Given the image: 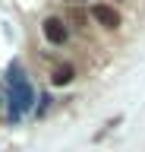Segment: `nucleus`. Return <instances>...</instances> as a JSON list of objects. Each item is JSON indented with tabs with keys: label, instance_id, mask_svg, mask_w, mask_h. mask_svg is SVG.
Listing matches in <instances>:
<instances>
[{
	"label": "nucleus",
	"instance_id": "4",
	"mask_svg": "<svg viewBox=\"0 0 145 152\" xmlns=\"http://www.w3.org/2000/svg\"><path fill=\"white\" fill-rule=\"evenodd\" d=\"M73 76H76V70L66 64V66H57V70H54L50 83H54V86H69V83H73Z\"/></svg>",
	"mask_w": 145,
	"mask_h": 152
},
{
	"label": "nucleus",
	"instance_id": "3",
	"mask_svg": "<svg viewBox=\"0 0 145 152\" xmlns=\"http://www.w3.org/2000/svg\"><path fill=\"white\" fill-rule=\"evenodd\" d=\"M92 16H95L98 26H104V28H117L120 26V13H117L114 7H107V3H92Z\"/></svg>",
	"mask_w": 145,
	"mask_h": 152
},
{
	"label": "nucleus",
	"instance_id": "5",
	"mask_svg": "<svg viewBox=\"0 0 145 152\" xmlns=\"http://www.w3.org/2000/svg\"><path fill=\"white\" fill-rule=\"evenodd\" d=\"M63 19H66V22H76V28H88V16L82 13V10H66Z\"/></svg>",
	"mask_w": 145,
	"mask_h": 152
},
{
	"label": "nucleus",
	"instance_id": "6",
	"mask_svg": "<svg viewBox=\"0 0 145 152\" xmlns=\"http://www.w3.org/2000/svg\"><path fill=\"white\" fill-rule=\"evenodd\" d=\"M0 114H3V98H0Z\"/></svg>",
	"mask_w": 145,
	"mask_h": 152
},
{
	"label": "nucleus",
	"instance_id": "2",
	"mask_svg": "<svg viewBox=\"0 0 145 152\" xmlns=\"http://www.w3.org/2000/svg\"><path fill=\"white\" fill-rule=\"evenodd\" d=\"M41 32H44V38L50 45H66V38H69V28H66V19L63 16H48L44 26H41Z\"/></svg>",
	"mask_w": 145,
	"mask_h": 152
},
{
	"label": "nucleus",
	"instance_id": "1",
	"mask_svg": "<svg viewBox=\"0 0 145 152\" xmlns=\"http://www.w3.org/2000/svg\"><path fill=\"white\" fill-rule=\"evenodd\" d=\"M32 102H35V95H32V86L25 83L22 70H13V73H10V104H13V114L29 111Z\"/></svg>",
	"mask_w": 145,
	"mask_h": 152
}]
</instances>
